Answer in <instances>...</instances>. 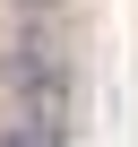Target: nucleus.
<instances>
[{
  "label": "nucleus",
  "mask_w": 138,
  "mask_h": 147,
  "mask_svg": "<svg viewBox=\"0 0 138 147\" xmlns=\"http://www.w3.org/2000/svg\"><path fill=\"white\" fill-rule=\"evenodd\" d=\"M9 138H26V147H69V138H78V78L17 87V95H9Z\"/></svg>",
  "instance_id": "f257e3e1"
},
{
  "label": "nucleus",
  "mask_w": 138,
  "mask_h": 147,
  "mask_svg": "<svg viewBox=\"0 0 138 147\" xmlns=\"http://www.w3.org/2000/svg\"><path fill=\"white\" fill-rule=\"evenodd\" d=\"M43 78H69V52H60V35L52 26H17L9 43H0V87H43Z\"/></svg>",
  "instance_id": "f03ea898"
},
{
  "label": "nucleus",
  "mask_w": 138,
  "mask_h": 147,
  "mask_svg": "<svg viewBox=\"0 0 138 147\" xmlns=\"http://www.w3.org/2000/svg\"><path fill=\"white\" fill-rule=\"evenodd\" d=\"M17 9H52V0H17Z\"/></svg>",
  "instance_id": "7ed1b4c3"
},
{
  "label": "nucleus",
  "mask_w": 138,
  "mask_h": 147,
  "mask_svg": "<svg viewBox=\"0 0 138 147\" xmlns=\"http://www.w3.org/2000/svg\"><path fill=\"white\" fill-rule=\"evenodd\" d=\"M0 147H26V138H0Z\"/></svg>",
  "instance_id": "20e7f679"
}]
</instances>
